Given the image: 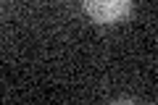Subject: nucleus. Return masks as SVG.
Returning a JSON list of instances; mask_svg holds the SVG:
<instances>
[{"label": "nucleus", "instance_id": "1", "mask_svg": "<svg viewBox=\"0 0 158 105\" xmlns=\"http://www.w3.org/2000/svg\"><path fill=\"white\" fill-rule=\"evenodd\" d=\"M85 11L100 24H113L124 18L132 8V0H82Z\"/></svg>", "mask_w": 158, "mask_h": 105}]
</instances>
